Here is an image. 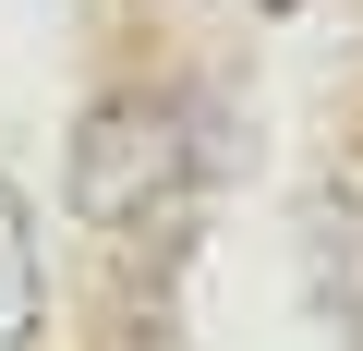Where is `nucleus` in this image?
I'll return each mask as SVG.
<instances>
[{
  "label": "nucleus",
  "instance_id": "1",
  "mask_svg": "<svg viewBox=\"0 0 363 351\" xmlns=\"http://www.w3.org/2000/svg\"><path fill=\"white\" fill-rule=\"evenodd\" d=\"M25 327H37V230H25L13 182H0V351H13Z\"/></svg>",
  "mask_w": 363,
  "mask_h": 351
}]
</instances>
